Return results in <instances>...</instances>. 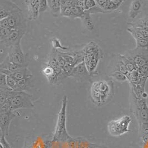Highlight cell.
<instances>
[{
  "label": "cell",
  "instance_id": "cell-40",
  "mask_svg": "<svg viewBox=\"0 0 148 148\" xmlns=\"http://www.w3.org/2000/svg\"><path fill=\"white\" fill-rule=\"evenodd\" d=\"M138 71L142 75L148 77V63L138 69Z\"/></svg>",
  "mask_w": 148,
  "mask_h": 148
},
{
  "label": "cell",
  "instance_id": "cell-19",
  "mask_svg": "<svg viewBox=\"0 0 148 148\" xmlns=\"http://www.w3.org/2000/svg\"><path fill=\"white\" fill-rule=\"evenodd\" d=\"M142 2L139 0L133 1L131 3L129 11V17L130 18H136L141 12Z\"/></svg>",
  "mask_w": 148,
  "mask_h": 148
},
{
  "label": "cell",
  "instance_id": "cell-13",
  "mask_svg": "<svg viewBox=\"0 0 148 148\" xmlns=\"http://www.w3.org/2000/svg\"><path fill=\"white\" fill-rule=\"evenodd\" d=\"M97 4L104 13L115 11L123 2L122 0H97Z\"/></svg>",
  "mask_w": 148,
  "mask_h": 148
},
{
  "label": "cell",
  "instance_id": "cell-16",
  "mask_svg": "<svg viewBox=\"0 0 148 148\" xmlns=\"http://www.w3.org/2000/svg\"><path fill=\"white\" fill-rule=\"evenodd\" d=\"M0 71H1V73L5 74L6 75L12 76L14 78H15L18 81L21 80H22L25 78L29 77H31L33 76L31 70H30L28 68H26L22 70L19 71L14 73H11V72L8 71L7 70H2V69H0Z\"/></svg>",
  "mask_w": 148,
  "mask_h": 148
},
{
  "label": "cell",
  "instance_id": "cell-6",
  "mask_svg": "<svg viewBox=\"0 0 148 148\" xmlns=\"http://www.w3.org/2000/svg\"><path fill=\"white\" fill-rule=\"evenodd\" d=\"M124 56L134 61L138 69L148 63V49L135 48L130 50Z\"/></svg>",
  "mask_w": 148,
  "mask_h": 148
},
{
  "label": "cell",
  "instance_id": "cell-8",
  "mask_svg": "<svg viewBox=\"0 0 148 148\" xmlns=\"http://www.w3.org/2000/svg\"><path fill=\"white\" fill-rule=\"evenodd\" d=\"M102 58L103 54L100 48H99L98 49L93 53L84 56L83 62L86 66L89 75L93 74L95 71L98 66L99 62Z\"/></svg>",
  "mask_w": 148,
  "mask_h": 148
},
{
  "label": "cell",
  "instance_id": "cell-38",
  "mask_svg": "<svg viewBox=\"0 0 148 148\" xmlns=\"http://www.w3.org/2000/svg\"><path fill=\"white\" fill-rule=\"evenodd\" d=\"M6 78V75L0 73V89L10 88L7 84Z\"/></svg>",
  "mask_w": 148,
  "mask_h": 148
},
{
  "label": "cell",
  "instance_id": "cell-36",
  "mask_svg": "<svg viewBox=\"0 0 148 148\" xmlns=\"http://www.w3.org/2000/svg\"><path fill=\"white\" fill-rule=\"evenodd\" d=\"M51 42L52 43V45H53V48H55L56 49H58V48L61 49L63 50H66L68 49L67 47H64V46L62 45L60 40L56 38H53L51 40Z\"/></svg>",
  "mask_w": 148,
  "mask_h": 148
},
{
  "label": "cell",
  "instance_id": "cell-11",
  "mask_svg": "<svg viewBox=\"0 0 148 148\" xmlns=\"http://www.w3.org/2000/svg\"><path fill=\"white\" fill-rule=\"evenodd\" d=\"M67 143L68 148H100L101 147L83 137H72Z\"/></svg>",
  "mask_w": 148,
  "mask_h": 148
},
{
  "label": "cell",
  "instance_id": "cell-2",
  "mask_svg": "<svg viewBox=\"0 0 148 148\" xmlns=\"http://www.w3.org/2000/svg\"><path fill=\"white\" fill-rule=\"evenodd\" d=\"M68 98L64 96L62 101L61 110L58 113L52 142H67L72 138L67 130V107Z\"/></svg>",
  "mask_w": 148,
  "mask_h": 148
},
{
  "label": "cell",
  "instance_id": "cell-9",
  "mask_svg": "<svg viewBox=\"0 0 148 148\" xmlns=\"http://www.w3.org/2000/svg\"><path fill=\"white\" fill-rule=\"evenodd\" d=\"M17 115L13 111H0L1 135L6 137L8 135L10 124Z\"/></svg>",
  "mask_w": 148,
  "mask_h": 148
},
{
  "label": "cell",
  "instance_id": "cell-30",
  "mask_svg": "<svg viewBox=\"0 0 148 148\" xmlns=\"http://www.w3.org/2000/svg\"><path fill=\"white\" fill-rule=\"evenodd\" d=\"M111 76L114 80L119 82H123L127 80L126 75L123 74L119 71H114L112 73Z\"/></svg>",
  "mask_w": 148,
  "mask_h": 148
},
{
  "label": "cell",
  "instance_id": "cell-3",
  "mask_svg": "<svg viewBox=\"0 0 148 148\" xmlns=\"http://www.w3.org/2000/svg\"><path fill=\"white\" fill-rule=\"evenodd\" d=\"M6 101L10 105L11 111L21 108H35L32 96L26 91H15L12 90Z\"/></svg>",
  "mask_w": 148,
  "mask_h": 148
},
{
  "label": "cell",
  "instance_id": "cell-24",
  "mask_svg": "<svg viewBox=\"0 0 148 148\" xmlns=\"http://www.w3.org/2000/svg\"><path fill=\"white\" fill-rule=\"evenodd\" d=\"M80 19H82L83 25L88 31H93L94 29V25L91 17V14L85 12L83 16Z\"/></svg>",
  "mask_w": 148,
  "mask_h": 148
},
{
  "label": "cell",
  "instance_id": "cell-18",
  "mask_svg": "<svg viewBox=\"0 0 148 148\" xmlns=\"http://www.w3.org/2000/svg\"><path fill=\"white\" fill-rule=\"evenodd\" d=\"M26 68H28L11 63V62L8 60V59L7 58H5V59L3 62H1V64L0 65V69L6 70H7V71L11 72V73H14L17 72V71L26 69Z\"/></svg>",
  "mask_w": 148,
  "mask_h": 148
},
{
  "label": "cell",
  "instance_id": "cell-34",
  "mask_svg": "<svg viewBox=\"0 0 148 148\" xmlns=\"http://www.w3.org/2000/svg\"><path fill=\"white\" fill-rule=\"evenodd\" d=\"M12 31L10 28H0V42L7 39Z\"/></svg>",
  "mask_w": 148,
  "mask_h": 148
},
{
  "label": "cell",
  "instance_id": "cell-4",
  "mask_svg": "<svg viewBox=\"0 0 148 148\" xmlns=\"http://www.w3.org/2000/svg\"><path fill=\"white\" fill-rule=\"evenodd\" d=\"M131 119L129 116H124L117 120L110 121L107 125L109 133L114 136H122L124 134L131 132L129 126Z\"/></svg>",
  "mask_w": 148,
  "mask_h": 148
},
{
  "label": "cell",
  "instance_id": "cell-33",
  "mask_svg": "<svg viewBox=\"0 0 148 148\" xmlns=\"http://www.w3.org/2000/svg\"><path fill=\"white\" fill-rule=\"evenodd\" d=\"M61 16H64V17H67L69 18H75L74 16L73 13L71 11V9L70 7L61 5Z\"/></svg>",
  "mask_w": 148,
  "mask_h": 148
},
{
  "label": "cell",
  "instance_id": "cell-29",
  "mask_svg": "<svg viewBox=\"0 0 148 148\" xmlns=\"http://www.w3.org/2000/svg\"><path fill=\"white\" fill-rule=\"evenodd\" d=\"M71 9L74 16L75 18H81L85 13L84 10L83 8L78 6L77 5H75L74 6L71 7Z\"/></svg>",
  "mask_w": 148,
  "mask_h": 148
},
{
  "label": "cell",
  "instance_id": "cell-7",
  "mask_svg": "<svg viewBox=\"0 0 148 148\" xmlns=\"http://www.w3.org/2000/svg\"><path fill=\"white\" fill-rule=\"evenodd\" d=\"M22 12L18 5L11 1L0 0V19L7 18L14 14Z\"/></svg>",
  "mask_w": 148,
  "mask_h": 148
},
{
  "label": "cell",
  "instance_id": "cell-15",
  "mask_svg": "<svg viewBox=\"0 0 148 148\" xmlns=\"http://www.w3.org/2000/svg\"><path fill=\"white\" fill-rule=\"evenodd\" d=\"M25 4L27 7L28 19L35 20L38 18L39 12V0H26Z\"/></svg>",
  "mask_w": 148,
  "mask_h": 148
},
{
  "label": "cell",
  "instance_id": "cell-12",
  "mask_svg": "<svg viewBox=\"0 0 148 148\" xmlns=\"http://www.w3.org/2000/svg\"><path fill=\"white\" fill-rule=\"evenodd\" d=\"M26 32V29H15L5 40L0 42L1 45H3L9 48L13 45L21 43V40Z\"/></svg>",
  "mask_w": 148,
  "mask_h": 148
},
{
  "label": "cell",
  "instance_id": "cell-21",
  "mask_svg": "<svg viewBox=\"0 0 148 148\" xmlns=\"http://www.w3.org/2000/svg\"><path fill=\"white\" fill-rule=\"evenodd\" d=\"M33 82V76L18 81L17 91H26L31 88Z\"/></svg>",
  "mask_w": 148,
  "mask_h": 148
},
{
  "label": "cell",
  "instance_id": "cell-14",
  "mask_svg": "<svg viewBox=\"0 0 148 148\" xmlns=\"http://www.w3.org/2000/svg\"><path fill=\"white\" fill-rule=\"evenodd\" d=\"M41 71L43 75L47 78L50 84H58L59 82L58 79V74L56 71L55 69L52 67L47 62L44 64Z\"/></svg>",
  "mask_w": 148,
  "mask_h": 148
},
{
  "label": "cell",
  "instance_id": "cell-23",
  "mask_svg": "<svg viewBox=\"0 0 148 148\" xmlns=\"http://www.w3.org/2000/svg\"><path fill=\"white\" fill-rule=\"evenodd\" d=\"M119 56L122 62H123L128 73L133 72L135 70H138L136 66V64L131 58H128L124 55H119Z\"/></svg>",
  "mask_w": 148,
  "mask_h": 148
},
{
  "label": "cell",
  "instance_id": "cell-22",
  "mask_svg": "<svg viewBox=\"0 0 148 148\" xmlns=\"http://www.w3.org/2000/svg\"><path fill=\"white\" fill-rule=\"evenodd\" d=\"M48 5L53 16H60L61 13V5L60 0H48Z\"/></svg>",
  "mask_w": 148,
  "mask_h": 148
},
{
  "label": "cell",
  "instance_id": "cell-28",
  "mask_svg": "<svg viewBox=\"0 0 148 148\" xmlns=\"http://www.w3.org/2000/svg\"><path fill=\"white\" fill-rule=\"evenodd\" d=\"M115 68V70L114 71H119L125 75H127L128 73V71L125 67L123 62H122V59H120L119 55L118 56L117 61Z\"/></svg>",
  "mask_w": 148,
  "mask_h": 148
},
{
  "label": "cell",
  "instance_id": "cell-41",
  "mask_svg": "<svg viewBox=\"0 0 148 148\" xmlns=\"http://www.w3.org/2000/svg\"><path fill=\"white\" fill-rule=\"evenodd\" d=\"M57 53H58V55H57V58H58V64H59V66L62 68V69H63V67L66 64V62L65 60H64V59L63 58L61 53H60V51H57Z\"/></svg>",
  "mask_w": 148,
  "mask_h": 148
},
{
  "label": "cell",
  "instance_id": "cell-37",
  "mask_svg": "<svg viewBox=\"0 0 148 148\" xmlns=\"http://www.w3.org/2000/svg\"><path fill=\"white\" fill-rule=\"evenodd\" d=\"M136 48L148 49V40L142 39L136 41Z\"/></svg>",
  "mask_w": 148,
  "mask_h": 148
},
{
  "label": "cell",
  "instance_id": "cell-5",
  "mask_svg": "<svg viewBox=\"0 0 148 148\" xmlns=\"http://www.w3.org/2000/svg\"><path fill=\"white\" fill-rule=\"evenodd\" d=\"M6 58L10 62L14 64L26 68L28 66V56L24 53L21 47V42L13 45L9 48Z\"/></svg>",
  "mask_w": 148,
  "mask_h": 148
},
{
  "label": "cell",
  "instance_id": "cell-31",
  "mask_svg": "<svg viewBox=\"0 0 148 148\" xmlns=\"http://www.w3.org/2000/svg\"><path fill=\"white\" fill-rule=\"evenodd\" d=\"M127 31L129 32L132 35V36L135 39L136 41L138 40H140L144 39V36L140 32H139L138 30L133 27L129 26L127 28Z\"/></svg>",
  "mask_w": 148,
  "mask_h": 148
},
{
  "label": "cell",
  "instance_id": "cell-17",
  "mask_svg": "<svg viewBox=\"0 0 148 148\" xmlns=\"http://www.w3.org/2000/svg\"><path fill=\"white\" fill-rule=\"evenodd\" d=\"M88 75H89V72L84 62H83L73 68L69 76L74 78H82Z\"/></svg>",
  "mask_w": 148,
  "mask_h": 148
},
{
  "label": "cell",
  "instance_id": "cell-20",
  "mask_svg": "<svg viewBox=\"0 0 148 148\" xmlns=\"http://www.w3.org/2000/svg\"><path fill=\"white\" fill-rule=\"evenodd\" d=\"M134 114L136 115L139 123H148V105L145 106L142 109L134 111Z\"/></svg>",
  "mask_w": 148,
  "mask_h": 148
},
{
  "label": "cell",
  "instance_id": "cell-26",
  "mask_svg": "<svg viewBox=\"0 0 148 148\" xmlns=\"http://www.w3.org/2000/svg\"><path fill=\"white\" fill-rule=\"evenodd\" d=\"M100 48L99 46L94 42H91L87 44L82 49V51L84 56L89 53H92L95 51L97 50Z\"/></svg>",
  "mask_w": 148,
  "mask_h": 148
},
{
  "label": "cell",
  "instance_id": "cell-10",
  "mask_svg": "<svg viewBox=\"0 0 148 148\" xmlns=\"http://www.w3.org/2000/svg\"><path fill=\"white\" fill-rule=\"evenodd\" d=\"M7 19L11 29H27V19L22 12L14 14Z\"/></svg>",
  "mask_w": 148,
  "mask_h": 148
},
{
  "label": "cell",
  "instance_id": "cell-35",
  "mask_svg": "<svg viewBox=\"0 0 148 148\" xmlns=\"http://www.w3.org/2000/svg\"><path fill=\"white\" fill-rule=\"evenodd\" d=\"M97 5L96 1L95 0H84V10L88 11Z\"/></svg>",
  "mask_w": 148,
  "mask_h": 148
},
{
  "label": "cell",
  "instance_id": "cell-39",
  "mask_svg": "<svg viewBox=\"0 0 148 148\" xmlns=\"http://www.w3.org/2000/svg\"><path fill=\"white\" fill-rule=\"evenodd\" d=\"M48 1L40 0L39 1V12H44L48 8Z\"/></svg>",
  "mask_w": 148,
  "mask_h": 148
},
{
  "label": "cell",
  "instance_id": "cell-32",
  "mask_svg": "<svg viewBox=\"0 0 148 148\" xmlns=\"http://www.w3.org/2000/svg\"><path fill=\"white\" fill-rule=\"evenodd\" d=\"M60 53L66 62H68L71 64H72L74 66L77 65L73 56L69 52L64 53V52L60 51Z\"/></svg>",
  "mask_w": 148,
  "mask_h": 148
},
{
  "label": "cell",
  "instance_id": "cell-25",
  "mask_svg": "<svg viewBox=\"0 0 148 148\" xmlns=\"http://www.w3.org/2000/svg\"><path fill=\"white\" fill-rule=\"evenodd\" d=\"M129 26L136 27L139 28L148 27V15L145 16L143 17L138 19L136 21H134L128 23Z\"/></svg>",
  "mask_w": 148,
  "mask_h": 148
},
{
  "label": "cell",
  "instance_id": "cell-1",
  "mask_svg": "<svg viewBox=\"0 0 148 148\" xmlns=\"http://www.w3.org/2000/svg\"><path fill=\"white\" fill-rule=\"evenodd\" d=\"M114 95L113 84L105 80L94 81L91 86V96L95 105L101 106L107 103Z\"/></svg>",
  "mask_w": 148,
  "mask_h": 148
},
{
  "label": "cell",
  "instance_id": "cell-27",
  "mask_svg": "<svg viewBox=\"0 0 148 148\" xmlns=\"http://www.w3.org/2000/svg\"><path fill=\"white\" fill-rule=\"evenodd\" d=\"M7 84L8 86L13 91L18 90V81L15 78L11 75H7Z\"/></svg>",
  "mask_w": 148,
  "mask_h": 148
},
{
  "label": "cell",
  "instance_id": "cell-42",
  "mask_svg": "<svg viewBox=\"0 0 148 148\" xmlns=\"http://www.w3.org/2000/svg\"><path fill=\"white\" fill-rule=\"evenodd\" d=\"M0 28H10L8 22V19L5 18L0 20Z\"/></svg>",
  "mask_w": 148,
  "mask_h": 148
}]
</instances>
